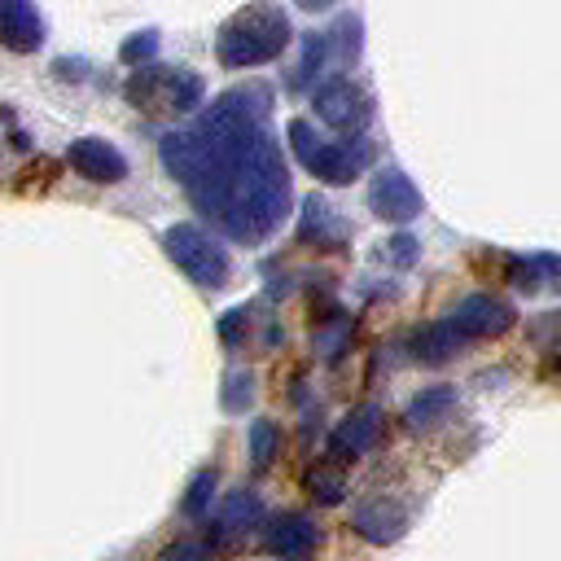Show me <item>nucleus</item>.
<instances>
[{
    "label": "nucleus",
    "mask_w": 561,
    "mask_h": 561,
    "mask_svg": "<svg viewBox=\"0 0 561 561\" xmlns=\"http://www.w3.org/2000/svg\"><path fill=\"white\" fill-rule=\"evenodd\" d=\"M272 92H224L197 127L162 136V167L232 241H263L289 210V171L267 131Z\"/></svg>",
    "instance_id": "f257e3e1"
},
{
    "label": "nucleus",
    "mask_w": 561,
    "mask_h": 561,
    "mask_svg": "<svg viewBox=\"0 0 561 561\" xmlns=\"http://www.w3.org/2000/svg\"><path fill=\"white\" fill-rule=\"evenodd\" d=\"M355 53H359V18L355 13H346V18H337L329 31H311V35H302V61H298V70H294V88H307L333 57L346 66V61H355Z\"/></svg>",
    "instance_id": "423d86ee"
},
{
    "label": "nucleus",
    "mask_w": 561,
    "mask_h": 561,
    "mask_svg": "<svg viewBox=\"0 0 561 561\" xmlns=\"http://www.w3.org/2000/svg\"><path fill=\"white\" fill-rule=\"evenodd\" d=\"M403 526H408L403 508H399L394 500H386V495H377V500H368V504L355 508V530H359L368 543H394V539L403 535Z\"/></svg>",
    "instance_id": "ddd939ff"
},
{
    "label": "nucleus",
    "mask_w": 561,
    "mask_h": 561,
    "mask_svg": "<svg viewBox=\"0 0 561 561\" xmlns=\"http://www.w3.org/2000/svg\"><path fill=\"white\" fill-rule=\"evenodd\" d=\"M289 145H294L298 162L324 184H351L373 162V145L359 131L346 140H324V136H316V127L307 118H289Z\"/></svg>",
    "instance_id": "7ed1b4c3"
},
{
    "label": "nucleus",
    "mask_w": 561,
    "mask_h": 561,
    "mask_svg": "<svg viewBox=\"0 0 561 561\" xmlns=\"http://www.w3.org/2000/svg\"><path fill=\"white\" fill-rule=\"evenodd\" d=\"M162 245H167V254L175 259V267H180L188 280H197V285H206V289H219V285L228 280V254H224V245H219L215 237H206L197 224H175V228H167Z\"/></svg>",
    "instance_id": "39448f33"
},
{
    "label": "nucleus",
    "mask_w": 561,
    "mask_h": 561,
    "mask_svg": "<svg viewBox=\"0 0 561 561\" xmlns=\"http://www.w3.org/2000/svg\"><path fill=\"white\" fill-rule=\"evenodd\" d=\"M0 44L9 53H35L44 44V22L31 0H0Z\"/></svg>",
    "instance_id": "f8f14e48"
},
{
    "label": "nucleus",
    "mask_w": 561,
    "mask_h": 561,
    "mask_svg": "<svg viewBox=\"0 0 561 561\" xmlns=\"http://www.w3.org/2000/svg\"><path fill=\"white\" fill-rule=\"evenodd\" d=\"M333 0H298V9H307V13H320V9H329Z\"/></svg>",
    "instance_id": "393cba45"
},
{
    "label": "nucleus",
    "mask_w": 561,
    "mask_h": 561,
    "mask_svg": "<svg viewBox=\"0 0 561 561\" xmlns=\"http://www.w3.org/2000/svg\"><path fill=\"white\" fill-rule=\"evenodd\" d=\"M311 491H316L324 504H337V500H342V478H337V473L316 469V473H311Z\"/></svg>",
    "instance_id": "5701e85b"
},
{
    "label": "nucleus",
    "mask_w": 561,
    "mask_h": 561,
    "mask_svg": "<svg viewBox=\"0 0 561 561\" xmlns=\"http://www.w3.org/2000/svg\"><path fill=\"white\" fill-rule=\"evenodd\" d=\"M289 44V18L276 4H250L241 9L215 39V53L224 66H263Z\"/></svg>",
    "instance_id": "f03ea898"
},
{
    "label": "nucleus",
    "mask_w": 561,
    "mask_h": 561,
    "mask_svg": "<svg viewBox=\"0 0 561 561\" xmlns=\"http://www.w3.org/2000/svg\"><path fill=\"white\" fill-rule=\"evenodd\" d=\"M368 206H373V215L386 219V224H408V219L421 215V193H416V184H412L399 167H386V171L373 180V188H368Z\"/></svg>",
    "instance_id": "1a4fd4ad"
},
{
    "label": "nucleus",
    "mask_w": 561,
    "mask_h": 561,
    "mask_svg": "<svg viewBox=\"0 0 561 561\" xmlns=\"http://www.w3.org/2000/svg\"><path fill=\"white\" fill-rule=\"evenodd\" d=\"M508 280L522 294L561 289V254H517V259H508Z\"/></svg>",
    "instance_id": "2eb2a0df"
},
{
    "label": "nucleus",
    "mask_w": 561,
    "mask_h": 561,
    "mask_svg": "<svg viewBox=\"0 0 561 561\" xmlns=\"http://www.w3.org/2000/svg\"><path fill=\"white\" fill-rule=\"evenodd\" d=\"M276 443H280V430L272 421H254L250 425V456H254V465H267L276 456Z\"/></svg>",
    "instance_id": "aec40b11"
},
{
    "label": "nucleus",
    "mask_w": 561,
    "mask_h": 561,
    "mask_svg": "<svg viewBox=\"0 0 561 561\" xmlns=\"http://www.w3.org/2000/svg\"><path fill=\"white\" fill-rule=\"evenodd\" d=\"M259 522H263V504H259L254 495L237 491V495L224 500V508H219V517H215V539H219V543H232V539L250 535Z\"/></svg>",
    "instance_id": "dca6fc26"
},
{
    "label": "nucleus",
    "mask_w": 561,
    "mask_h": 561,
    "mask_svg": "<svg viewBox=\"0 0 561 561\" xmlns=\"http://www.w3.org/2000/svg\"><path fill=\"white\" fill-rule=\"evenodd\" d=\"M460 346H465V333H460L451 320H434V324L416 329V337H412V355H416L421 364H443V359H451Z\"/></svg>",
    "instance_id": "f3484780"
},
{
    "label": "nucleus",
    "mask_w": 561,
    "mask_h": 561,
    "mask_svg": "<svg viewBox=\"0 0 561 561\" xmlns=\"http://www.w3.org/2000/svg\"><path fill=\"white\" fill-rule=\"evenodd\" d=\"M66 158H70V167H75L83 180H92V184H118V180L127 175V158H123L114 145L96 140V136L75 140Z\"/></svg>",
    "instance_id": "9d476101"
},
{
    "label": "nucleus",
    "mask_w": 561,
    "mask_h": 561,
    "mask_svg": "<svg viewBox=\"0 0 561 561\" xmlns=\"http://www.w3.org/2000/svg\"><path fill=\"white\" fill-rule=\"evenodd\" d=\"M127 96H131V105H140L149 114H188L202 101V79L193 70L153 66L127 83Z\"/></svg>",
    "instance_id": "20e7f679"
},
{
    "label": "nucleus",
    "mask_w": 561,
    "mask_h": 561,
    "mask_svg": "<svg viewBox=\"0 0 561 561\" xmlns=\"http://www.w3.org/2000/svg\"><path fill=\"white\" fill-rule=\"evenodd\" d=\"M451 408H456V390H451V386H430V390H421V394L408 403V425H412V430H425V425L443 421Z\"/></svg>",
    "instance_id": "a211bd4d"
},
{
    "label": "nucleus",
    "mask_w": 561,
    "mask_h": 561,
    "mask_svg": "<svg viewBox=\"0 0 561 561\" xmlns=\"http://www.w3.org/2000/svg\"><path fill=\"white\" fill-rule=\"evenodd\" d=\"M206 557H210V543H202V539H180L162 552V561H206Z\"/></svg>",
    "instance_id": "4be33fe9"
},
{
    "label": "nucleus",
    "mask_w": 561,
    "mask_h": 561,
    "mask_svg": "<svg viewBox=\"0 0 561 561\" xmlns=\"http://www.w3.org/2000/svg\"><path fill=\"white\" fill-rule=\"evenodd\" d=\"M316 114L337 131H359L368 123V114H373V101H368V92L359 83L333 75V79L316 83Z\"/></svg>",
    "instance_id": "0eeeda50"
},
{
    "label": "nucleus",
    "mask_w": 561,
    "mask_h": 561,
    "mask_svg": "<svg viewBox=\"0 0 561 561\" xmlns=\"http://www.w3.org/2000/svg\"><path fill=\"white\" fill-rule=\"evenodd\" d=\"M447 320L465 333V342H473V337H500L504 329H513L517 311L495 294H469L456 302V311Z\"/></svg>",
    "instance_id": "6e6552de"
},
{
    "label": "nucleus",
    "mask_w": 561,
    "mask_h": 561,
    "mask_svg": "<svg viewBox=\"0 0 561 561\" xmlns=\"http://www.w3.org/2000/svg\"><path fill=\"white\" fill-rule=\"evenodd\" d=\"M377 434H381V408L364 403V408H355V412L329 434V456H333V460H355V456H364V451L377 443Z\"/></svg>",
    "instance_id": "9b49d317"
},
{
    "label": "nucleus",
    "mask_w": 561,
    "mask_h": 561,
    "mask_svg": "<svg viewBox=\"0 0 561 561\" xmlns=\"http://www.w3.org/2000/svg\"><path fill=\"white\" fill-rule=\"evenodd\" d=\"M390 259H394V263H412V259H416V241H412V237H394V241H390Z\"/></svg>",
    "instance_id": "b1692460"
},
{
    "label": "nucleus",
    "mask_w": 561,
    "mask_h": 561,
    "mask_svg": "<svg viewBox=\"0 0 561 561\" xmlns=\"http://www.w3.org/2000/svg\"><path fill=\"white\" fill-rule=\"evenodd\" d=\"M316 543H320V530H316V522L302 517V513L280 517V522L272 526V535H267V548H272L280 561H307Z\"/></svg>",
    "instance_id": "4468645a"
},
{
    "label": "nucleus",
    "mask_w": 561,
    "mask_h": 561,
    "mask_svg": "<svg viewBox=\"0 0 561 561\" xmlns=\"http://www.w3.org/2000/svg\"><path fill=\"white\" fill-rule=\"evenodd\" d=\"M210 500H215V473L210 469H202L193 482H188V495H184V517H202L206 508H210Z\"/></svg>",
    "instance_id": "6ab92c4d"
},
{
    "label": "nucleus",
    "mask_w": 561,
    "mask_h": 561,
    "mask_svg": "<svg viewBox=\"0 0 561 561\" xmlns=\"http://www.w3.org/2000/svg\"><path fill=\"white\" fill-rule=\"evenodd\" d=\"M153 48H158V31H145V35H131L127 44H123V61H149L153 57Z\"/></svg>",
    "instance_id": "412c9836"
}]
</instances>
